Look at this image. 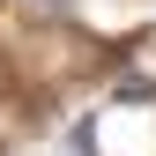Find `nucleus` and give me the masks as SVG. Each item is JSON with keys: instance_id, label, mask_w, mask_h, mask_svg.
Masks as SVG:
<instances>
[{"instance_id": "1", "label": "nucleus", "mask_w": 156, "mask_h": 156, "mask_svg": "<svg viewBox=\"0 0 156 156\" xmlns=\"http://www.w3.org/2000/svg\"><path fill=\"white\" fill-rule=\"evenodd\" d=\"M52 8H67V0H52Z\"/></svg>"}]
</instances>
